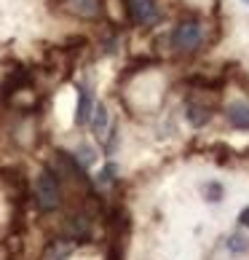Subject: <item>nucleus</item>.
<instances>
[{
	"instance_id": "5",
	"label": "nucleus",
	"mask_w": 249,
	"mask_h": 260,
	"mask_svg": "<svg viewBox=\"0 0 249 260\" xmlns=\"http://www.w3.org/2000/svg\"><path fill=\"white\" fill-rule=\"evenodd\" d=\"M64 234H67V242H86V239H91V220L86 215L67 217Z\"/></svg>"
},
{
	"instance_id": "14",
	"label": "nucleus",
	"mask_w": 249,
	"mask_h": 260,
	"mask_svg": "<svg viewBox=\"0 0 249 260\" xmlns=\"http://www.w3.org/2000/svg\"><path fill=\"white\" fill-rule=\"evenodd\" d=\"M94 158H97V153H94V150H91L89 145H81V150L75 153V161H78L83 169L89 167V164H94Z\"/></svg>"
},
{
	"instance_id": "1",
	"label": "nucleus",
	"mask_w": 249,
	"mask_h": 260,
	"mask_svg": "<svg viewBox=\"0 0 249 260\" xmlns=\"http://www.w3.org/2000/svg\"><path fill=\"white\" fill-rule=\"evenodd\" d=\"M35 204L41 212H54L62 207V182L54 169H43L35 180Z\"/></svg>"
},
{
	"instance_id": "3",
	"label": "nucleus",
	"mask_w": 249,
	"mask_h": 260,
	"mask_svg": "<svg viewBox=\"0 0 249 260\" xmlns=\"http://www.w3.org/2000/svg\"><path fill=\"white\" fill-rule=\"evenodd\" d=\"M126 14L134 24H153L161 16L156 0H126Z\"/></svg>"
},
{
	"instance_id": "15",
	"label": "nucleus",
	"mask_w": 249,
	"mask_h": 260,
	"mask_svg": "<svg viewBox=\"0 0 249 260\" xmlns=\"http://www.w3.org/2000/svg\"><path fill=\"white\" fill-rule=\"evenodd\" d=\"M113 175H116V164H108V167L99 172V177H97V180H99V182H110Z\"/></svg>"
},
{
	"instance_id": "8",
	"label": "nucleus",
	"mask_w": 249,
	"mask_h": 260,
	"mask_svg": "<svg viewBox=\"0 0 249 260\" xmlns=\"http://www.w3.org/2000/svg\"><path fill=\"white\" fill-rule=\"evenodd\" d=\"M185 118H188L190 126L201 129V126H206V123L212 121V108H209V105H196V102H190V100H188Z\"/></svg>"
},
{
	"instance_id": "16",
	"label": "nucleus",
	"mask_w": 249,
	"mask_h": 260,
	"mask_svg": "<svg viewBox=\"0 0 249 260\" xmlns=\"http://www.w3.org/2000/svg\"><path fill=\"white\" fill-rule=\"evenodd\" d=\"M238 223H241L244 228H249V207L241 209V215H238Z\"/></svg>"
},
{
	"instance_id": "4",
	"label": "nucleus",
	"mask_w": 249,
	"mask_h": 260,
	"mask_svg": "<svg viewBox=\"0 0 249 260\" xmlns=\"http://www.w3.org/2000/svg\"><path fill=\"white\" fill-rule=\"evenodd\" d=\"M30 83H32V73L27 70V67H19V70L8 73V75H6V81L0 83V100H11L14 94L24 91Z\"/></svg>"
},
{
	"instance_id": "13",
	"label": "nucleus",
	"mask_w": 249,
	"mask_h": 260,
	"mask_svg": "<svg viewBox=\"0 0 249 260\" xmlns=\"http://www.w3.org/2000/svg\"><path fill=\"white\" fill-rule=\"evenodd\" d=\"M201 190H204L206 201H212V204H217V201L223 199V193H225V190H223V185H220V182H215V180H209V182H206V185L201 188Z\"/></svg>"
},
{
	"instance_id": "17",
	"label": "nucleus",
	"mask_w": 249,
	"mask_h": 260,
	"mask_svg": "<svg viewBox=\"0 0 249 260\" xmlns=\"http://www.w3.org/2000/svg\"><path fill=\"white\" fill-rule=\"evenodd\" d=\"M244 3H249V0H244Z\"/></svg>"
},
{
	"instance_id": "2",
	"label": "nucleus",
	"mask_w": 249,
	"mask_h": 260,
	"mask_svg": "<svg viewBox=\"0 0 249 260\" xmlns=\"http://www.w3.org/2000/svg\"><path fill=\"white\" fill-rule=\"evenodd\" d=\"M171 46H174L177 51H196L201 46V24L196 19H183V22H177V27L171 30Z\"/></svg>"
},
{
	"instance_id": "10",
	"label": "nucleus",
	"mask_w": 249,
	"mask_h": 260,
	"mask_svg": "<svg viewBox=\"0 0 249 260\" xmlns=\"http://www.w3.org/2000/svg\"><path fill=\"white\" fill-rule=\"evenodd\" d=\"M108 121H110V115H108V108H104V102H97L94 105V113H91V132L97 134V137H104V132H108Z\"/></svg>"
},
{
	"instance_id": "7",
	"label": "nucleus",
	"mask_w": 249,
	"mask_h": 260,
	"mask_svg": "<svg viewBox=\"0 0 249 260\" xmlns=\"http://www.w3.org/2000/svg\"><path fill=\"white\" fill-rule=\"evenodd\" d=\"M225 115H228V123L233 129H249V102H244V100L231 102Z\"/></svg>"
},
{
	"instance_id": "6",
	"label": "nucleus",
	"mask_w": 249,
	"mask_h": 260,
	"mask_svg": "<svg viewBox=\"0 0 249 260\" xmlns=\"http://www.w3.org/2000/svg\"><path fill=\"white\" fill-rule=\"evenodd\" d=\"M94 113V97L89 91V86H78V108H75V123L78 126H86Z\"/></svg>"
},
{
	"instance_id": "11",
	"label": "nucleus",
	"mask_w": 249,
	"mask_h": 260,
	"mask_svg": "<svg viewBox=\"0 0 249 260\" xmlns=\"http://www.w3.org/2000/svg\"><path fill=\"white\" fill-rule=\"evenodd\" d=\"M73 252V244L67 239H59V242H51L49 249H46V257L43 260H67Z\"/></svg>"
},
{
	"instance_id": "9",
	"label": "nucleus",
	"mask_w": 249,
	"mask_h": 260,
	"mask_svg": "<svg viewBox=\"0 0 249 260\" xmlns=\"http://www.w3.org/2000/svg\"><path fill=\"white\" fill-rule=\"evenodd\" d=\"M67 3H70V11L86 19H97L102 14V0H67Z\"/></svg>"
},
{
	"instance_id": "12",
	"label": "nucleus",
	"mask_w": 249,
	"mask_h": 260,
	"mask_svg": "<svg viewBox=\"0 0 249 260\" xmlns=\"http://www.w3.org/2000/svg\"><path fill=\"white\" fill-rule=\"evenodd\" d=\"M225 244H228V249H231V252L241 255V252H246V249H249V239H246L244 234H231Z\"/></svg>"
}]
</instances>
